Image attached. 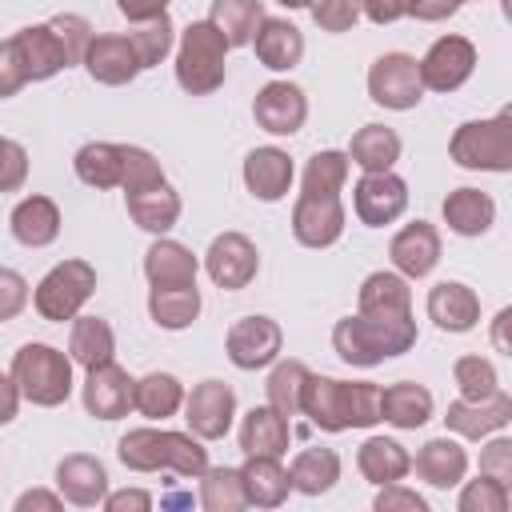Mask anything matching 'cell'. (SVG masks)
<instances>
[{
	"label": "cell",
	"instance_id": "cell-32",
	"mask_svg": "<svg viewBox=\"0 0 512 512\" xmlns=\"http://www.w3.org/2000/svg\"><path fill=\"white\" fill-rule=\"evenodd\" d=\"M356 464H360V476L380 488V484L404 480L408 468H412V456L404 452V444H396L388 436H368L360 444V452H356Z\"/></svg>",
	"mask_w": 512,
	"mask_h": 512
},
{
	"label": "cell",
	"instance_id": "cell-36",
	"mask_svg": "<svg viewBox=\"0 0 512 512\" xmlns=\"http://www.w3.org/2000/svg\"><path fill=\"white\" fill-rule=\"evenodd\" d=\"M288 480H292L296 492L320 496L340 480V456L332 448H304V452H296V460L288 468Z\"/></svg>",
	"mask_w": 512,
	"mask_h": 512
},
{
	"label": "cell",
	"instance_id": "cell-1",
	"mask_svg": "<svg viewBox=\"0 0 512 512\" xmlns=\"http://www.w3.org/2000/svg\"><path fill=\"white\" fill-rule=\"evenodd\" d=\"M416 344V320L412 312H356L336 320L332 348L344 364L372 368L388 356H404Z\"/></svg>",
	"mask_w": 512,
	"mask_h": 512
},
{
	"label": "cell",
	"instance_id": "cell-64",
	"mask_svg": "<svg viewBox=\"0 0 512 512\" xmlns=\"http://www.w3.org/2000/svg\"><path fill=\"white\" fill-rule=\"evenodd\" d=\"M460 4H464V0H460Z\"/></svg>",
	"mask_w": 512,
	"mask_h": 512
},
{
	"label": "cell",
	"instance_id": "cell-51",
	"mask_svg": "<svg viewBox=\"0 0 512 512\" xmlns=\"http://www.w3.org/2000/svg\"><path fill=\"white\" fill-rule=\"evenodd\" d=\"M308 8L320 32H348L360 20V0H312Z\"/></svg>",
	"mask_w": 512,
	"mask_h": 512
},
{
	"label": "cell",
	"instance_id": "cell-3",
	"mask_svg": "<svg viewBox=\"0 0 512 512\" xmlns=\"http://www.w3.org/2000/svg\"><path fill=\"white\" fill-rule=\"evenodd\" d=\"M12 380L24 400L40 408H56L72 392V360L52 344H24L12 356Z\"/></svg>",
	"mask_w": 512,
	"mask_h": 512
},
{
	"label": "cell",
	"instance_id": "cell-5",
	"mask_svg": "<svg viewBox=\"0 0 512 512\" xmlns=\"http://www.w3.org/2000/svg\"><path fill=\"white\" fill-rule=\"evenodd\" d=\"M452 160L460 168H480V172H508L512 168V112H496L492 120H468L456 128L448 144Z\"/></svg>",
	"mask_w": 512,
	"mask_h": 512
},
{
	"label": "cell",
	"instance_id": "cell-23",
	"mask_svg": "<svg viewBox=\"0 0 512 512\" xmlns=\"http://www.w3.org/2000/svg\"><path fill=\"white\" fill-rule=\"evenodd\" d=\"M240 488H244L248 504L280 508L292 492V480H288V468L280 464V456H248L240 468Z\"/></svg>",
	"mask_w": 512,
	"mask_h": 512
},
{
	"label": "cell",
	"instance_id": "cell-47",
	"mask_svg": "<svg viewBox=\"0 0 512 512\" xmlns=\"http://www.w3.org/2000/svg\"><path fill=\"white\" fill-rule=\"evenodd\" d=\"M452 376H456V388H460L464 400H484V396H492L500 388L496 364L484 360V356H460L456 368H452Z\"/></svg>",
	"mask_w": 512,
	"mask_h": 512
},
{
	"label": "cell",
	"instance_id": "cell-8",
	"mask_svg": "<svg viewBox=\"0 0 512 512\" xmlns=\"http://www.w3.org/2000/svg\"><path fill=\"white\" fill-rule=\"evenodd\" d=\"M204 268H208V276H212L216 288L236 292V288H248V284L256 280V272H260V252H256V244H252L244 232H224V236H216V240L208 244Z\"/></svg>",
	"mask_w": 512,
	"mask_h": 512
},
{
	"label": "cell",
	"instance_id": "cell-22",
	"mask_svg": "<svg viewBox=\"0 0 512 512\" xmlns=\"http://www.w3.org/2000/svg\"><path fill=\"white\" fill-rule=\"evenodd\" d=\"M252 44H256V60H260L264 68H272V72H288V68H296L300 56H304V36H300V28L288 24V20H280V16H264V20L256 24Z\"/></svg>",
	"mask_w": 512,
	"mask_h": 512
},
{
	"label": "cell",
	"instance_id": "cell-33",
	"mask_svg": "<svg viewBox=\"0 0 512 512\" xmlns=\"http://www.w3.org/2000/svg\"><path fill=\"white\" fill-rule=\"evenodd\" d=\"M128 216L136 220V228L164 236L180 220V196H176V188L168 180L164 184H152V188L128 196Z\"/></svg>",
	"mask_w": 512,
	"mask_h": 512
},
{
	"label": "cell",
	"instance_id": "cell-37",
	"mask_svg": "<svg viewBox=\"0 0 512 512\" xmlns=\"http://www.w3.org/2000/svg\"><path fill=\"white\" fill-rule=\"evenodd\" d=\"M260 20H264L260 0H212V16H208V24L224 36L228 48L252 44Z\"/></svg>",
	"mask_w": 512,
	"mask_h": 512
},
{
	"label": "cell",
	"instance_id": "cell-19",
	"mask_svg": "<svg viewBox=\"0 0 512 512\" xmlns=\"http://www.w3.org/2000/svg\"><path fill=\"white\" fill-rule=\"evenodd\" d=\"M300 412L324 432H344L348 428V380L308 372L304 392H300Z\"/></svg>",
	"mask_w": 512,
	"mask_h": 512
},
{
	"label": "cell",
	"instance_id": "cell-16",
	"mask_svg": "<svg viewBox=\"0 0 512 512\" xmlns=\"http://www.w3.org/2000/svg\"><path fill=\"white\" fill-rule=\"evenodd\" d=\"M388 256H392V264H396V272H400L404 280H420V276H428V272L436 268V260H440V232H436L428 220H412V224H404V228L392 236Z\"/></svg>",
	"mask_w": 512,
	"mask_h": 512
},
{
	"label": "cell",
	"instance_id": "cell-4",
	"mask_svg": "<svg viewBox=\"0 0 512 512\" xmlns=\"http://www.w3.org/2000/svg\"><path fill=\"white\" fill-rule=\"evenodd\" d=\"M224 36L208 24V20H192L180 36V52H176V80L184 92L192 96H208L224 84Z\"/></svg>",
	"mask_w": 512,
	"mask_h": 512
},
{
	"label": "cell",
	"instance_id": "cell-25",
	"mask_svg": "<svg viewBox=\"0 0 512 512\" xmlns=\"http://www.w3.org/2000/svg\"><path fill=\"white\" fill-rule=\"evenodd\" d=\"M8 224H12V236H16L24 248H48V244L60 236V208H56V200H48V196H24V200L12 208Z\"/></svg>",
	"mask_w": 512,
	"mask_h": 512
},
{
	"label": "cell",
	"instance_id": "cell-59",
	"mask_svg": "<svg viewBox=\"0 0 512 512\" xmlns=\"http://www.w3.org/2000/svg\"><path fill=\"white\" fill-rule=\"evenodd\" d=\"M456 8H460V0H412V12L408 16H416L424 24H436V20H448Z\"/></svg>",
	"mask_w": 512,
	"mask_h": 512
},
{
	"label": "cell",
	"instance_id": "cell-41",
	"mask_svg": "<svg viewBox=\"0 0 512 512\" xmlns=\"http://www.w3.org/2000/svg\"><path fill=\"white\" fill-rule=\"evenodd\" d=\"M360 312H412V288L400 272H372L360 284Z\"/></svg>",
	"mask_w": 512,
	"mask_h": 512
},
{
	"label": "cell",
	"instance_id": "cell-42",
	"mask_svg": "<svg viewBox=\"0 0 512 512\" xmlns=\"http://www.w3.org/2000/svg\"><path fill=\"white\" fill-rule=\"evenodd\" d=\"M304 380H308V364L304 360H280L264 384L268 392V404L280 412V416H296L300 412V392H304Z\"/></svg>",
	"mask_w": 512,
	"mask_h": 512
},
{
	"label": "cell",
	"instance_id": "cell-14",
	"mask_svg": "<svg viewBox=\"0 0 512 512\" xmlns=\"http://www.w3.org/2000/svg\"><path fill=\"white\" fill-rule=\"evenodd\" d=\"M344 232V204L340 196H312L300 192L296 208H292V236L304 248H328L336 244Z\"/></svg>",
	"mask_w": 512,
	"mask_h": 512
},
{
	"label": "cell",
	"instance_id": "cell-13",
	"mask_svg": "<svg viewBox=\"0 0 512 512\" xmlns=\"http://www.w3.org/2000/svg\"><path fill=\"white\" fill-rule=\"evenodd\" d=\"M252 116H256V124H260L264 132H272V136H292V132H300L304 120H308V100H304V92H300L296 84L272 80V84H264V88L256 92Z\"/></svg>",
	"mask_w": 512,
	"mask_h": 512
},
{
	"label": "cell",
	"instance_id": "cell-2",
	"mask_svg": "<svg viewBox=\"0 0 512 512\" xmlns=\"http://www.w3.org/2000/svg\"><path fill=\"white\" fill-rule=\"evenodd\" d=\"M116 456L132 472H176V476H200L208 468V448L184 432L164 428H132L120 436Z\"/></svg>",
	"mask_w": 512,
	"mask_h": 512
},
{
	"label": "cell",
	"instance_id": "cell-7",
	"mask_svg": "<svg viewBox=\"0 0 512 512\" xmlns=\"http://www.w3.org/2000/svg\"><path fill=\"white\" fill-rule=\"evenodd\" d=\"M368 96L392 112H408L420 104L424 84H420V68L408 52H384L372 68H368Z\"/></svg>",
	"mask_w": 512,
	"mask_h": 512
},
{
	"label": "cell",
	"instance_id": "cell-27",
	"mask_svg": "<svg viewBox=\"0 0 512 512\" xmlns=\"http://www.w3.org/2000/svg\"><path fill=\"white\" fill-rule=\"evenodd\" d=\"M12 40H16V48H20V60H24L28 80H52L60 68H68L64 48H60V40H56V32H52L48 24L20 28Z\"/></svg>",
	"mask_w": 512,
	"mask_h": 512
},
{
	"label": "cell",
	"instance_id": "cell-35",
	"mask_svg": "<svg viewBox=\"0 0 512 512\" xmlns=\"http://www.w3.org/2000/svg\"><path fill=\"white\" fill-rule=\"evenodd\" d=\"M184 404V384L172 372H148L132 384V408L148 420H164Z\"/></svg>",
	"mask_w": 512,
	"mask_h": 512
},
{
	"label": "cell",
	"instance_id": "cell-55",
	"mask_svg": "<svg viewBox=\"0 0 512 512\" xmlns=\"http://www.w3.org/2000/svg\"><path fill=\"white\" fill-rule=\"evenodd\" d=\"M372 508L376 512H428V500L396 480V484H380V496H376Z\"/></svg>",
	"mask_w": 512,
	"mask_h": 512
},
{
	"label": "cell",
	"instance_id": "cell-52",
	"mask_svg": "<svg viewBox=\"0 0 512 512\" xmlns=\"http://www.w3.org/2000/svg\"><path fill=\"white\" fill-rule=\"evenodd\" d=\"M28 180V152L16 140L0 136V192H16Z\"/></svg>",
	"mask_w": 512,
	"mask_h": 512
},
{
	"label": "cell",
	"instance_id": "cell-18",
	"mask_svg": "<svg viewBox=\"0 0 512 512\" xmlns=\"http://www.w3.org/2000/svg\"><path fill=\"white\" fill-rule=\"evenodd\" d=\"M56 488H60V496H64L68 504H76V508H96V504H104V496H108V472H104V464H100L96 456L72 452V456H64V460L56 464Z\"/></svg>",
	"mask_w": 512,
	"mask_h": 512
},
{
	"label": "cell",
	"instance_id": "cell-30",
	"mask_svg": "<svg viewBox=\"0 0 512 512\" xmlns=\"http://www.w3.org/2000/svg\"><path fill=\"white\" fill-rule=\"evenodd\" d=\"M496 220V204L480 188H456L444 196V224L456 236H484Z\"/></svg>",
	"mask_w": 512,
	"mask_h": 512
},
{
	"label": "cell",
	"instance_id": "cell-58",
	"mask_svg": "<svg viewBox=\"0 0 512 512\" xmlns=\"http://www.w3.org/2000/svg\"><path fill=\"white\" fill-rule=\"evenodd\" d=\"M104 508L108 512H148L152 508V496L144 488H124V492H108L104 496Z\"/></svg>",
	"mask_w": 512,
	"mask_h": 512
},
{
	"label": "cell",
	"instance_id": "cell-46",
	"mask_svg": "<svg viewBox=\"0 0 512 512\" xmlns=\"http://www.w3.org/2000/svg\"><path fill=\"white\" fill-rule=\"evenodd\" d=\"M344 180H348L344 152H316L304 168V192H312V196H340Z\"/></svg>",
	"mask_w": 512,
	"mask_h": 512
},
{
	"label": "cell",
	"instance_id": "cell-40",
	"mask_svg": "<svg viewBox=\"0 0 512 512\" xmlns=\"http://www.w3.org/2000/svg\"><path fill=\"white\" fill-rule=\"evenodd\" d=\"M76 176L88 188H120V144L108 140H92L76 152Z\"/></svg>",
	"mask_w": 512,
	"mask_h": 512
},
{
	"label": "cell",
	"instance_id": "cell-63",
	"mask_svg": "<svg viewBox=\"0 0 512 512\" xmlns=\"http://www.w3.org/2000/svg\"><path fill=\"white\" fill-rule=\"evenodd\" d=\"M276 4H284V8H308L312 0H276Z\"/></svg>",
	"mask_w": 512,
	"mask_h": 512
},
{
	"label": "cell",
	"instance_id": "cell-44",
	"mask_svg": "<svg viewBox=\"0 0 512 512\" xmlns=\"http://www.w3.org/2000/svg\"><path fill=\"white\" fill-rule=\"evenodd\" d=\"M128 44L140 60V68H156L168 52H172V20L160 12L152 20H140L132 32H128Z\"/></svg>",
	"mask_w": 512,
	"mask_h": 512
},
{
	"label": "cell",
	"instance_id": "cell-15",
	"mask_svg": "<svg viewBox=\"0 0 512 512\" xmlns=\"http://www.w3.org/2000/svg\"><path fill=\"white\" fill-rule=\"evenodd\" d=\"M132 376L120 368V364H96V368H88V380H84V408H88V416H96V420H120V416H128V408H132Z\"/></svg>",
	"mask_w": 512,
	"mask_h": 512
},
{
	"label": "cell",
	"instance_id": "cell-61",
	"mask_svg": "<svg viewBox=\"0 0 512 512\" xmlns=\"http://www.w3.org/2000/svg\"><path fill=\"white\" fill-rule=\"evenodd\" d=\"M116 8H120V16H128V20H152V16H160L164 8H168V0H116Z\"/></svg>",
	"mask_w": 512,
	"mask_h": 512
},
{
	"label": "cell",
	"instance_id": "cell-57",
	"mask_svg": "<svg viewBox=\"0 0 512 512\" xmlns=\"http://www.w3.org/2000/svg\"><path fill=\"white\" fill-rule=\"evenodd\" d=\"M360 12L372 24H392V20H400V16L412 12V0H360Z\"/></svg>",
	"mask_w": 512,
	"mask_h": 512
},
{
	"label": "cell",
	"instance_id": "cell-26",
	"mask_svg": "<svg viewBox=\"0 0 512 512\" xmlns=\"http://www.w3.org/2000/svg\"><path fill=\"white\" fill-rule=\"evenodd\" d=\"M288 416H280L272 404H260L240 424V448L244 456H284L288 452Z\"/></svg>",
	"mask_w": 512,
	"mask_h": 512
},
{
	"label": "cell",
	"instance_id": "cell-31",
	"mask_svg": "<svg viewBox=\"0 0 512 512\" xmlns=\"http://www.w3.org/2000/svg\"><path fill=\"white\" fill-rule=\"evenodd\" d=\"M432 416V392L416 380H400L380 388V420L396 424V428H420Z\"/></svg>",
	"mask_w": 512,
	"mask_h": 512
},
{
	"label": "cell",
	"instance_id": "cell-49",
	"mask_svg": "<svg viewBox=\"0 0 512 512\" xmlns=\"http://www.w3.org/2000/svg\"><path fill=\"white\" fill-rule=\"evenodd\" d=\"M456 504H460V512H504L508 508V484H500L492 476L468 480Z\"/></svg>",
	"mask_w": 512,
	"mask_h": 512
},
{
	"label": "cell",
	"instance_id": "cell-21",
	"mask_svg": "<svg viewBox=\"0 0 512 512\" xmlns=\"http://www.w3.org/2000/svg\"><path fill=\"white\" fill-rule=\"evenodd\" d=\"M428 320L444 332H468L480 320V300L468 284L460 280H440L428 292Z\"/></svg>",
	"mask_w": 512,
	"mask_h": 512
},
{
	"label": "cell",
	"instance_id": "cell-45",
	"mask_svg": "<svg viewBox=\"0 0 512 512\" xmlns=\"http://www.w3.org/2000/svg\"><path fill=\"white\" fill-rule=\"evenodd\" d=\"M152 184H164L160 160H156L148 148L120 144V188H124V196L144 192V188H152Z\"/></svg>",
	"mask_w": 512,
	"mask_h": 512
},
{
	"label": "cell",
	"instance_id": "cell-53",
	"mask_svg": "<svg viewBox=\"0 0 512 512\" xmlns=\"http://www.w3.org/2000/svg\"><path fill=\"white\" fill-rule=\"evenodd\" d=\"M24 84H28V72H24L16 40H0V100L16 96Z\"/></svg>",
	"mask_w": 512,
	"mask_h": 512
},
{
	"label": "cell",
	"instance_id": "cell-54",
	"mask_svg": "<svg viewBox=\"0 0 512 512\" xmlns=\"http://www.w3.org/2000/svg\"><path fill=\"white\" fill-rule=\"evenodd\" d=\"M28 304V280L16 268H0V324L20 316Z\"/></svg>",
	"mask_w": 512,
	"mask_h": 512
},
{
	"label": "cell",
	"instance_id": "cell-12",
	"mask_svg": "<svg viewBox=\"0 0 512 512\" xmlns=\"http://www.w3.org/2000/svg\"><path fill=\"white\" fill-rule=\"evenodd\" d=\"M232 416H236V392L224 380H204L184 400V420L200 440H220L232 428Z\"/></svg>",
	"mask_w": 512,
	"mask_h": 512
},
{
	"label": "cell",
	"instance_id": "cell-17",
	"mask_svg": "<svg viewBox=\"0 0 512 512\" xmlns=\"http://www.w3.org/2000/svg\"><path fill=\"white\" fill-rule=\"evenodd\" d=\"M508 420H512V396H504L500 388H496L492 396H484V400H464V396H460V400H452L448 412H444L448 432H456V436H464V440H480V436L504 428Z\"/></svg>",
	"mask_w": 512,
	"mask_h": 512
},
{
	"label": "cell",
	"instance_id": "cell-9",
	"mask_svg": "<svg viewBox=\"0 0 512 512\" xmlns=\"http://www.w3.org/2000/svg\"><path fill=\"white\" fill-rule=\"evenodd\" d=\"M416 68H420V84L424 88H432V92H456L472 76V68H476V48L464 36H440L424 52V60H416Z\"/></svg>",
	"mask_w": 512,
	"mask_h": 512
},
{
	"label": "cell",
	"instance_id": "cell-48",
	"mask_svg": "<svg viewBox=\"0 0 512 512\" xmlns=\"http://www.w3.org/2000/svg\"><path fill=\"white\" fill-rule=\"evenodd\" d=\"M48 28L56 32V40L64 48V60L68 64H80L84 52H88V40H92V24L84 16H76V12H60V16L48 20Z\"/></svg>",
	"mask_w": 512,
	"mask_h": 512
},
{
	"label": "cell",
	"instance_id": "cell-56",
	"mask_svg": "<svg viewBox=\"0 0 512 512\" xmlns=\"http://www.w3.org/2000/svg\"><path fill=\"white\" fill-rule=\"evenodd\" d=\"M480 476H492L500 484L512 480V440H492L484 452H480Z\"/></svg>",
	"mask_w": 512,
	"mask_h": 512
},
{
	"label": "cell",
	"instance_id": "cell-28",
	"mask_svg": "<svg viewBox=\"0 0 512 512\" xmlns=\"http://www.w3.org/2000/svg\"><path fill=\"white\" fill-rule=\"evenodd\" d=\"M196 256L176 244V240H156L144 252V276L152 288H180V284H196Z\"/></svg>",
	"mask_w": 512,
	"mask_h": 512
},
{
	"label": "cell",
	"instance_id": "cell-38",
	"mask_svg": "<svg viewBox=\"0 0 512 512\" xmlns=\"http://www.w3.org/2000/svg\"><path fill=\"white\" fill-rule=\"evenodd\" d=\"M148 312L160 328L180 332L200 316V292L196 284H180V288H152L148 292Z\"/></svg>",
	"mask_w": 512,
	"mask_h": 512
},
{
	"label": "cell",
	"instance_id": "cell-20",
	"mask_svg": "<svg viewBox=\"0 0 512 512\" xmlns=\"http://www.w3.org/2000/svg\"><path fill=\"white\" fill-rule=\"evenodd\" d=\"M80 64L88 68V76L96 84H112V88L116 84H128L140 72V60H136L128 36H92Z\"/></svg>",
	"mask_w": 512,
	"mask_h": 512
},
{
	"label": "cell",
	"instance_id": "cell-50",
	"mask_svg": "<svg viewBox=\"0 0 512 512\" xmlns=\"http://www.w3.org/2000/svg\"><path fill=\"white\" fill-rule=\"evenodd\" d=\"M380 420V388L372 380L348 384V428H372Z\"/></svg>",
	"mask_w": 512,
	"mask_h": 512
},
{
	"label": "cell",
	"instance_id": "cell-62",
	"mask_svg": "<svg viewBox=\"0 0 512 512\" xmlns=\"http://www.w3.org/2000/svg\"><path fill=\"white\" fill-rule=\"evenodd\" d=\"M16 408H20V388L12 376H0V424H12Z\"/></svg>",
	"mask_w": 512,
	"mask_h": 512
},
{
	"label": "cell",
	"instance_id": "cell-43",
	"mask_svg": "<svg viewBox=\"0 0 512 512\" xmlns=\"http://www.w3.org/2000/svg\"><path fill=\"white\" fill-rule=\"evenodd\" d=\"M200 504L208 512H240L244 488H240V468H204L200 472Z\"/></svg>",
	"mask_w": 512,
	"mask_h": 512
},
{
	"label": "cell",
	"instance_id": "cell-39",
	"mask_svg": "<svg viewBox=\"0 0 512 512\" xmlns=\"http://www.w3.org/2000/svg\"><path fill=\"white\" fill-rule=\"evenodd\" d=\"M68 352L80 368H96V364H108L112 352H116V336L108 328V320L100 316H76L72 324V340H68Z\"/></svg>",
	"mask_w": 512,
	"mask_h": 512
},
{
	"label": "cell",
	"instance_id": "cell-10",
	"mask_svg": "<svg viewBox=\"0 0 512 512\" xmlns=\"http://www.w3.org/2000/svg\"><path fill=\"white\" fill-rule=\"evenodd\" d=\"M280 344H284V332L268 316H244V320H236L228 328V340H224L228 360L236 368H244V372H256V368L272 364L280 356Z\"/></svg>",
	"mask_w": 512,
	"mask_h": 512
},
{
	"label": "cell",
	"instance_id": "cell-24",
	"mask_svg": "<svg viewBox=\"0 0 512 512\" xmlns=\"http://www.w3.org/2000/svg\"><path fill=\"white\" fill-rule=\"evenodd\" d=\"M244 184L264 204L280 200L288 192V184H292V160H288V152H280V148H252L248 160H244Z\"/></svg>",
	"mask_w": 512,
	"mask_h": 512
},
{
	"label": "cell",
	"instance_id": "cell-6",
	"mask_svg": "<svg viewBox=\"0 0 512 512\" xmlns=\"http://www.w3.org/2000/svg\"><path fill=\"white\" fill-rule=\"evenodd\" d=\"M96 292V268L88 260H64L56 264L40 284H36V312L44 320H76V312L88 304V296Z\"/></svg>",
	"mask_w": 512,
	"mask_h": 512
},
{
	"label": "cell",
	"instance_id": "cell-11",
	"mask_svg": "<svg viewBox=\"0 0 512 512\" xmlns=\"http://www.w3.org/2000/svg\"><path fill=\"white\" fill-rule=\"evenodd\" d=\"M352 192H356V216L368 228H384V224L400 220L408 208V184L392 168L388 172H364Z\"/></svg>",
	"mask_w": 512,
	"mask_h": 512
},
{
	"label": "cell",
	"instance_id": "cell-60",
	"mask_svg": "<svg viewBox=\"0 0 512 512\" xmlns=\"http://www.w3.org/2000/svg\"><path fill=\"white\" fill-rule=\"evenodd\" d=\"M60 504H64V496L44 492V488H32V492H20L16 512H32V508H40V512H60Z\"/></svg>",
	"mask_w": 512,
	"mask_h": 512
},
{
	"label": "cell",
	"instance_id": "cell-29",
	"mask_svg": "<svg viewBox=\"0 0 512 512\" xmlns=\"http://www.w3.org/2000/svg\"><path fill=\"white\" fill-rule=\"evenodd\" d=\"M464 472H468V452L448 436H436L416 452V476L428 480L432 488H456Z\"/></svg>",
	"mask_w": 512,
	"mask_h": 512
},
{
	"label": "cell",
	"instance_id": "cell-34",
	"mask_svg": "<svg viewBox=\"0 0 512 512\" xmlns=\"http://www.w3.org/2000/svg\"><path fill=\"white\" fill-rule=\"evenodd\" d=\"M348 160L364 172H388L400 160V136L384 124H364L348 144Z\"/></svg>",
	"mask_w": 512,
	"mask_h": 512
}]
</instances>
